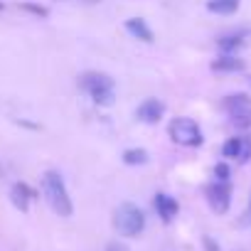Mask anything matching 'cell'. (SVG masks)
<instances>
[{
    "instance_id": "obj_1",
    "label": "cell",
    "mask_w": 251,
    "mask_h": 251,
    "mask_svg": "<svg viewBox=\"0 0 251 251\" xmlns=\"http://www.w3.org/2000/svg\"><path fill=\"white\" fill-rule=\"evenodd\" d=\"M42 195L47 200V204L52 207L54 214L59 217H72L74 212V204H72V197H69V190L62 180V175L57 170H47L42 175Z\"/></svg>"
},
{
    "instance_id": "obj_2",
    "label": "cell",
    "mask_w": 251,
    "mask_h": 251,
    "mask_svg": "<svg viewBox=\"0 0 251 251\" xmlns=\"http://www.w3.org/2000/svg\"><path fill=\"white\" fill-rule=\"evenodd\" d=\"M113 229L126 236V239H136L143 234L146 229V214L141 207H136L133 202H123L116 207L113 212Z\"/></svg>"
},
{
    "instance_id": "obj_3",
    "label": "cell",
    "mask_w": 251,
    "mask_h": 251,
    "mask_svg": "<svg viewBox=\"0 0 251 251\" xmlns=\"http://www.w3.org/2000/svg\"><path fill=\"white\" fill-rule=\"evenodd\" d=\"M79 86H81V89L91 96V101L99 103V106H111L113 99H116V84H113V79H111L108 74H103V72H86V74H81Z\"/></svg>"
},
{
    "instance_id": "obj_4",
    "label": "cell",
    "mask_w": 251,
    "mask_h": 251,
    "mask_svg": "<svg viewBox=\"0 0 251 251\" xmlns=\"http://www.w3.org/2000/svg\"><path fill=\"white\" fill-rule=\"evenodd\" d=\"M168 133L173 138V143L182 146V148H200L204 143V136H202V128L197 126V121L187 118V116H180V118H173L170 126H168Z\"/></svg>"
},
{
    "instance_id": "obj_5",
    "label": "cell",
    "mask_w": 251,
    "mask_h": 251,
    "mask_svg": "<svg viewBox=\"0 0 251 251\" xmlns=\"http://www.w3.org/2000/svg\"><path fill=\"white\" fill-rule=\"evenodd\" d=\"M224 111L236 128H251V96L249 94H229L224 99Z\"/></svg>"
},
{
    "instance_id": "obj_6",
    "label": "cell",
    "mask_w": 251,
    "mask_h": 251,
    "mask_svg": "<svg viewBox=\"0 0 251 251\" xmlns=\"http://www.w3.org/2000/svg\"><path fill=\"white\" fill-rule=\"evenodd\" d=\"M204 197L209 202V207L217 212V214H226L229 212V204H231V185L229 182H222V180H214L204 187Z\"/></svg>"
},
{
    "instance_id": "obj_7",
    "label": "cell",
    "mask_w": 251,
    "mask_h": 251,
    "mask_svg": "<svg viewBox=\"0 0 251 251\" xmlns=\"http://www.w3.org/2000/svg\"><path fill=\"white\" fill-rule=\"evenodd\" d=\"M222 155L224 158H234L239 163H249L251 160V136H234L222 146Z\"/></svg>"
},
{
    "instance_id": "obj_8",
    "label": "cell",
    "mask_w": 251,
    "mask_h": 251,
    "mask_svg": "<svg viewBox=\"0 0 251 251\" xmlns=\"http://www.w3.org/2000/svg\"><path fill=\"white\" fill-rule=\"evenodd\" d=\"M153 204H155L158 217H160L165 224H170V222L177 217V212H180L177 200H175V197H170V195H165V192H158V195H155V200H153Z\"/></svg>"
},
{
    "instance_id": "obj_9",
    "label": "cell",
    "mask_w": 251,
    "mask_h": 251,
    "mask_svg": "<svg viewBox=\"0 0 251 251\" xmlns=\"http://www.w3.org/2000/svg\"><path fill=\"white\" fill-rule=\"evenodd\" d=\"M165 113V103L160 99H146L138 108H136V116L143 121V123H158Z\"/></svg>"
},
{
    "instance_id": "obj_10",
    "label": "cell",
    "mask_w": 251,
    "mask_h": 251,
    "mask_svg": "<svg viewBox=\"0 0 251 251\" xmlns=\"http://www.w3.org/2000/svg\"><path fill=\"white\" fill-rule=\"evenodd\" d=\"M126 30H128L136 40L146 42V45L155 42V35H153V30L148 27V23L143 18H128V20H126Z\"/></svg>"
},
{
    "instance_id": "obj_11",
    "label": "cell",
    "mask_w": 251,
    "mask_h": 251,
    "mask_svg": "<svg viewBox=\"0 0 251 251\" xmlns=\"http://www.w3.org/2000/svg\"><path fill=\"white\" fill-rule=\"evenodd\" d=\"M244 59H239L236 54H219L214 62H212V72H219V74H231V72H244Z\"/></svg>"
},
{
    "instance_id": "obj_12",
    "label": "cell",
    "mask_w": 251,
    "mask_h": 251,
    "mask_svg": "<svg viewBox=\"0 0 251 251\" xmlns=\"http://www.w3.org/2000/svg\"><path fill=\"white\" fill-rule=\"evenodd\" d=\"M32 197H35V192H32L25 182H15V185L10 187V200H13V204H15L20 212H27V209H30Z\"/></svg>"
},
{
    "instance_id": "obj_13",
    "label": "cell",
    "mask_w": 251,
    "mask_h": 251,
    "mask_svg": "<svg viewBox=\"0 0 251 251\" xmlns=\"http://www.w3.org/2000/svg\"><path fill=\"white\" fill-rule=\"evenodd\" d=\"M239 5V0H207V10L214 15H234Z\"/></svg>"
},
{
    "instance_id": "obj_14",
    "label": "cell",
    "mask_w": 251,
    "mask_h": 251,
    "mask_svg": "<svg viewBox=\"0 0 251 251\" xmlns=\"http://www.w3.org/2000/svg\"><path fill=\"white\" fill-rule=\"evenodd\" d=\"M217 45H219L222 54H236V50L244 45V35H241V32L224 35V37H219V40H217Z\"/></svg>"
},
{
    "instance_id": "obj_15",
    "label": "cell",
    "mask_w": 251,
    "mask_h": 251,
    "mask_svg": "<svg viewBox=\"0 0 251 251\" xmlns=\"http://www.w3.org/2000/svg\"><path fill=\"white\" fill-rule=\"evenodd\" d=\"M123 163L126 165H146L148 163V151L146 148H128L123 153Z\"/></svg>"
},
{
    "instance_id": "obj_16",
    "label": "cell",
    "mask_w": 251,
    "mask_h": 251,
    "mask_svg": "<svg viewBox=\"0 0 251 251\" xmlns=\"http://www.w3.org/2000/svg\"><path fill=\"white\" fill-rule=\"evenodd\" d=\"M229 175H231V170H229L226 163H217V165H214V177H217V180L229 182Z\"/></svg>"
},
{
    "instance_id": "obj_17",
    "label": "cell",
    "mask_w": 251,
    "mask_h": 251,
    "mask_svg": "<svg viewBox=\"0 0 251 251\" xmlns=\"http://www.w3.org/2000/svg\"><path fill=\"white\" fill-rule=\"evenodd\" d=\"M23 8H25V10H30V13H35V15H40V18H47V8H40V5H30V3H23Z\"/></svg>"
},
{
    "instance_id": "obj_18",
    "label": "cell",
    "mask_w": 251,
    "mask_h": 251,
    "mask_svg": "<svg viewBox=\"0 0 251 251\" xmlns=\"http://www.w3.org/2000/svg\"><path fill=\"white\" fill-rule=\"evenodd\" d=\"M103 251H128V249H126L123 244H118V241H111V244H108Z\"/></svg>"
},
{
    "instance_id": "obj_19",
    "label": "cell",
    "mask_w": 251,
    "mask_h": 251,
    "mask_svg": "<svg viewBox=\"0 0 251 251\" xmlns=\"http://www.w3.org/2000/svg\"><path fill=\"white\" fill-rule=\"evenodd\" d=\"M204 246H207V251H219V246H217L209 236H204Z\"/></svg>"
},
{
    "instance_id": "obj_20",
    "label": "cell",
    "mask_w": 251,
    "mask_h": 251,
    "mask_svg": "<svg viewBox=\"0 0 251 251\" xmlns=\"http://www.w3.org/2000/svg\"><path fill=\"white\" fill-rule=\"evenodd\" d=\"M244 217H246L244 222H251V207H249V214H244Z\"/></svg>"
},
{
    "instance_id": "obj_21",
    "label": "cell",
    "mask_w": 251,
    "mask_h": 251,
    "mask_svg": "<svg viewBox=\"0 0 251 251\" xmlns=\"http://www.w3.org/2000/svg\"><path fill=\"white\" fill-rule=\"evenodd\" d=\"M3 8H5V5H3V3H0V10H3Z\"/></svg>"
}]
</instances>
